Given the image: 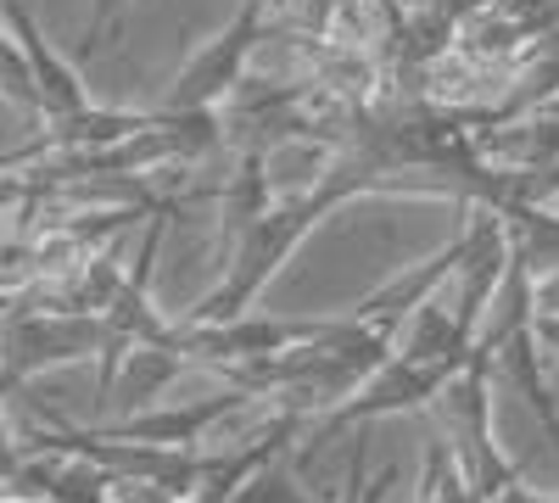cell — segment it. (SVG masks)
Instances as JSON below:
<instances>
[{"label":"cell","instance_id":"6da1fadb","mask_svg":"<svg viewBox=\"0 0 559 503\" xmlns=\"http://www.w3.org/2000/svg\"><path fill=\"white\" fill-rule=\"evenodd\" d=\"M96 352H102V313H57L17 297V308L0 319V403L34 375L84 363Z\"/></svg>","mask_w":559,"mask_h":503},{"label":"cell","instance_id":"7a4b0ae2","mask_svg":"<svg viewBox=\"0 0 559 503\" xmlns=\"http://www.w3.org/2000/svg\"><path fill=\"white\" fill-rule=\"evenodd\" d=\"M453 363H459V358H453ZM453 363H414V358H397V352H392L353 397H342L336 408H324V415H319V426L308 431V442H302V453H297V470H308L342 431H358V426L386 420V415H426Z\"/></svg>","mask_w":559,"mask_h":503},{"label":"cell","instance_id":"3957f363","mask_svg":"<svg viewBox=\"0 0 559 503\" xmlns=\"http://www.w3.org/2000/svg\"><path fill=\"white\" fill-rule=\"evenodd\" d=\"M258 39H269V7L263 0H241V12L229 17L224 34H213L202 51L179 68L174 89H168V112H207V107H224L236 89L247 84V68H252V51Z\"/></svg>","mask_w":559,"mask_h":503},{"label":"cell","instance_id":"277c9868","mask_svg":"<svg viewBox=\"0 0 559 503\" xmlns=\"http://www.w3.org/2000/svg\"><path fill=\"white\" fill-rule=\"evenodd\" d=\"M197 363L185 358L174 342H146V347H129L123 358H118V370H112V386H107V397L96 403L102 408V420L118 408V420L123 415H140V408H152V403H163V392L179 381V375H191Z\"/></svg>","mask_w":559,"mask_h":503},{"label":"cell","instance_id":"5b68a950","mask_svg":"<svg viewBox=\"0 0 559 503\" xmlns=\"http://www.w3.org/2000/svg\"><path fill=\"white\" fill-rule=\"evenodd\" d=\"M453 263H459V236L442 247V252H431V258H419V263H408L403 274H392L386 286H376L364 302H353L347 313L358 319V325H369V331H397L403 319L426 302V297H437L442 286H448V274H453Z\"/></svg>","mask_w":559,"mask_h":503},{"label":"cell","instance_id":"8992f818","mask_svg":"<svg viewBox=\"0 0 559 503\" xmlns=\"http://www.w3.org/2000/svg\"><path fill=\"white\" fill-rule=\"evenodd\" d=\"M392 352H397V358H414V363H453V358L471 352V342H464L459 319H453L448 286H442L437 297H426V302H419L403 325L392 331Z\"/></svg>","mask_w":559,"mask_h":503},{"label":"cell","instance_id":"52a82bcc","mask_svg":"<svg viewBox=\"0 0 559 503\" xmlns=\"http://www.w3.org/2000/svg\"><path fill=\"white\" fill-rule=\"evenodd\" d=\"M414 503H481L464 465L453 459V447L442 436L426 442V459H419V481H414Z\"/></svg>","mask_w":559,"mask_h":503},{"label":"cell","instance_id":"ba28073f","mask_svg":"<svg viewBox=\"0 0 559 503\" xmlns=\"http://www.w3.org/2000/svg\"><path fill=\"white\" fill-rule=\"evenodd\" d=\"M224 503H319V498H313V492L302 487V476L286 465V453H274V459H263Z\"/></svg>","mask_w":559,"mask_h":503},{"label":"cell","instance_id":"9c48e42d","mask_svg":"<svg viewBox=\"0 0 559 503\" xmlns=\"http://www.w3.org/2000/svg\"><path fill=\"white\" fill-rule=\"evenodd\" d=\"M0 96H7L12 107H23V112L39 118V84H34V68H28L23 45H17V34H12L7 23H0Z\"/></svg>","mask_w":559,"mask_h":503},{"label":"cell","instance_id":"30bf717a","mask_svg":"<svg viewBox=\"0 0 559 503\" xmlns=\"http://www.w3.org/2000/svg\"><path fill=\"white\" fill-rule=\"evenodd\" d=\"M386 487H392V470H369V442L358 436L353 442V459H347V487H342V498H331V503H381L386 498Z\"/></svg>","mask_w":559,"mask_h":503},{"label":"cell","instance_id":"8fae6325","mask_svg":"<svg viewBox=\"0 0 559 503\" xmlns=\"http://www.w3.org/2000/svg\"><path fill=\"white\" fill-rule=\"evenodd\" d=\"M123 7L129 0H96V12H90V28H84V45H79V62H90L102 51V45L123 28Z\"/></svg>","mask_w":559,"mask_h":503},{"label":"cell","instance_id":"7c38bea8","mask_svg":"<svg viewBox=\"0 0 559 503\" xmlns=\"http://www.w3.org/2000/svg\"><path fill=\"white\" fill-rule=\"evenodd\" d=\"M537 313H554L559 319V268L537 274Z\"/></svg>","mask_w":559,"mask_h":503},{"label":"cell","instance_id":"4fadbf2b","mask_svg":"<svg viewBox=\"0 0 559 503\" xmlns=\"http://www.w3.org/2000/svg\"><path fill=\"white\" fill-rule=\"evenodd\" d=\"M12 308H17V297H7V291H0V319H7Z\"/></svg>","mask_w":559,"mask_h":503},{"label":"cell","instance_id":"5bb4252c","mask_svg":"<svg viewBox=\"0 0 559 503\" xmlns=\"http://www.w3.org/2000/svg\"><path fill=\"white\" fill-rule=\"evenodd\" d=\"M263 7H269V17H274V12H280V7H286V0H263Z\"/></svg>","mask_w":559,"mask_h":503},{"label":"cell","instance_id":"9a60e30c","mask_svg":"<svg viewBox=\"0 0 559 503\" xmlns=\"http://www.w3.org/2000/svg\"><path fill=\"white\" fill-rule=\"evenodd\" d=\"M548 503H559V498H548Z\"/></svg>","mask_w":559,"mask_h":503}]
</instances>
